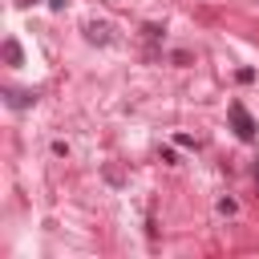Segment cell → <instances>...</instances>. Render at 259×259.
<instances>
[{"label": "cell", "instance_id": "2", "mask_svg": "<svg viewBox=\"0 0 259 259\" xmlns=\"http://www.w3.org/2000/svg\"><path fill=\"white\" fill-rule=\"evenodd\" d=\"M4 57H8V65H20V45L8 40V45H4Z\"/></svg>", "mask_w": 259, "mask_h": 259}, {"label": "cell", "instance_id": "3", "mask_svg": "<svg viewBox=\"0 0 259 259\" xmlns=\"http://www.w3.org/2000/svg\"><path fill=\"white\" fill-rule=\"evenodd\" d=\"M20 4H36V0H20Z\"/></svg>", "mask_w": 259, "mask_h": 259}, {"label": "cell", "instance_id": "1", "mask_svg": "<svg viewBox=\"0 0 259 259\" xmlns=\"http://www.w3.org/2000/svg\"><path fill=\"white\" fill-rule=\"evenodd\" d=\"M231 125H235V134H239L243 142H251V138H255V121H251V113H247L239 101H231Z\"/></svg>", "mask_w": 259, "mask_h": 259}]
</instances>
